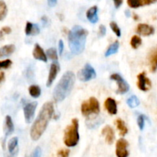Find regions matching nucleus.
Segmentation results:
<instances>
[{
	"label": "nucleus",
	"instance_id": "9d476101",
	"mask_svg": "<svg viewBox=\"0 0 157 157\" xmlns=\"http://www.w3.org/2000/svg\"><path fill=\"white\" fill-rule=\"evenodd\" d=\"M137 78H138L137 86H138V88L140 90H142V91H148L151 88L152 83H151L150 80L146 77L145 72L140 73L137 77Z\"/></svg>",
	"mask_w": 157,
	"mask_h": 157
},
{
	"label": "nucleus",
	"instance_id": "20e7f679",
	"mask_svg": "<svg viewBox=\"0 0 157 157\" xmlns=\"http://www.w3.org/2000/svg\"><path fill=\"white\" fill-rule=\"evenodd\" d=\"M64 144L68 147H74L79 141L78 121L77 119L72 120V123L66 127L64 133Z\"/></svg>",
	"mask_w": 157,
	"mask_h": 157
},
{
	"label": "nucleus",
	"instance_id": "2f4dec72",
	"mask_svg": "<svg viewBox=\"0 0 157 157\" xmlns=\"http://www.w3.org/2000/svg\"><path fill=\"white\" fill-rule=\"evenodd\" d=\"M12 62L11 60L6 59L3 61H0V69H7L11 67Z\"/></svg>",
	"mask_w": 157,
	"mask_h": 157
},
{
	"label": "nucleus",
	"instance_id": "a19ab883",
	"mask_svg": "<svg viewBox=\"0 0 157 157\" xmlns=\"http://www.w3.org/2000/svg\"><path fill=\"white\" fill-rule=\"evenodd\" d=\"M48 4L50 7H54L57 4V0H48Z\"/></svg>",
	"mask_w": 157,
	"mask_h": 157
},
{
	"label": "nucleus",
	"instance_id": "ea45409f",
	"mask_svg": "<svg viewBox=\"0 0 157 157\" xmlns=\"http://www.w3.org/2000/svg\"><path fill=\"white\" fill-rule=\"evenodd\" d=\"M18 149L17 148L14 152H12V153H9V154L7 155L6 157H17L18 156Z\"/></svg>",
	"mask_w": 157,
	"mask_h": 157
},
{
	"label": "nucleus",
	"instance_id": "6ab92c4d",
	"mask_svg": "<svg viewBox=\"0 0 157 157\" xmlns=\"http://www.w3.org/2000/svg\"><path fill=\"white\" fill-rule=\"evenodd\" d=\"M15 50V46L14 44H6L0 48V58H6L12 55Z\"/></svg>",
	"mask_w": 157,
	"mask_h": 157
},
{
	"label": "nucleus",
	"instance_id": "2eb2a0df",
	"mask_svg": "<svg viewBox=\"0 0 157 157\" xmlns=\"http://www.w3.org/2000/svg\"><path fill=\"white\" fill-rule=\"evenodd\" d=\"M86 18L89 20V22L92 24H95L98 21V7L96 6H94L88 9L86 12Z\"/></svg>",
	"mask_w": 157,
	"mask_h": 157
},
{
	"label": "nucleus",
	"instance_id": "6e6552de",
	"mask_svg": "<svg viewBox=\"0 0 157 157\" xmlns=\"http://www.w3.org/2000/svg\"><path fill=\"white\" fill-rule=\"evenodd\" d=\"M37 105H38L37 102H31L25 104L23 107V112H24L25 121L27 124L31 123L33 120Z\"/></svg>",
	"mask_w": 157,
	"mask_h": 157
},
{
	"label": "nucleus",
	"instance_id": "4468645a",
	"mask_svg": "<svg viewBox=\"0 0 157 157\" xmlns=\"http://www.w3.org/2000/svg\"><path fill=\"white\" fill-rule=\"evenodd\" d=\"M102 134L106 138V141L108 144H112L115 140V133L112 128L109 126H106L102 130Z\"/></svg>",
	"mask_w": 157,
	"mask_h": 157
},
{
	"label": "nucleus",
	"instance_id": "cd10ccee",
	"mask_svg": "<svg viewBox=\"0 0 157 157\" xmlns=\"http://www.w3.org/2000/svg\"><path fill=\"white\" fill-rule=\"evenodd\" d=\"M46 55L49 59L52 60V61H56L58 60V55H57V52L54 48H50L46 52Z\"/></svg>",
	"mask_w": 157,
	"mask_h": 157
},
{
	"label": "nucleus",
	"instance_id": "f03ea898",
	"mask_svg": "<svg viewBox=\"0 0 157 157\" xmlns=\"http://www.w3.org/2000/svg\"><path fill=\"white\" fill-rule=\"evenodd\" d=\"M87 35V30L80 25H75L69 32V46L72 54L80 55L84 51Z\"/></svg>",
	"mask_w": 157,
	"mask_h": 157
},
{
	"label": "nucleus",
	"instance_id": "393cba45",
	"mask_svg": "<svg viewBox=\"0 0 157 157\" xmlns=\"http://www.w3.org/2000/svg\"><path fill=\"white\" fill-rule=\"evenodd\" d=\"M8 13V8L3 0H0V21L6 18Z\"/></svg>",
	"mask_w": 157,
	"mask_h": 157
},
{
	"label": "nucleus",
	"instance_id": "aec40b11",
	"mask_svg": "<svg viewBox=\"0 0 157 157\" xmlns=\"http://www.w3.org/2000/svg\"><path fill=\"white\" fill-rule=\"evenodd\" d=\"M150 70L152 72H155L157 70V48L151 52L149 58Z\"/></svg>",
	"mask_w": 157,
	"mask_h": 157
},
{
	"label": "nucleus",
	"instance_id": "a18cd8bd",
	"mask_svg": "<svg viewBox=\"0 0 157 157\" xmlns=\"http://www.w3.org/2000/svg\"><path fill=\"white\" fill-rule=\"evenodd\" d=\"M125 13H126V16H127V17L130 16V12H129V11L126 10V12H125Z\"/></svg>",
	"mask_w": 157,
	"mask_h": 157
},
{
	"label": "nucleus",
	"instance_id": "72a5a7b5",
	"mask_svg": "<svg viewBox=\"0 0 157 157\" xmlns=\"http://www.w3.org/2000/svg\"><path fill=\"white\" fill-rule=\"evenodd\" d=\"M41 156V149L40 147H36V148L34 150L33 153H32L30 157H40Z\"/></svg>",
	"mask_w": 157,
	"mask_h": 157
},
{
	"label": "nucleus",
	"instance_id": "58836bf2",
	"mask_svg": "<svg viewBox=\"0 0 157 157\" xmlns=\"http://www.w3.org/2000/svg\"><path fill=\"white\" fill-rule=\"evenodd\" d=\"M112 1H113L115 9H119L122 6V4H123V0H112Z\"/></svg>",
	"mask_w": 157,
	"mask_h": 157
},
{
	"label": "nucleus",
	"instance_id": "7c9ffc66",
	"mask_svg": "<svg viewBox=\"0 0 157 157\" xmlns=\"http://www.w3.org/2000/svg\"><path fill=\"white\" fill-rule=\"evenodd\" d=\"M145 120H146V117H145L144 115L143 114H140L139 116L138 117V118H137V124H138V127L140 130H143V129H144Z\"/></svg>",
	"mask_w": 157,
	"mask_h": 157
},
{
	"label": "nucleus",
	"instance_id": "9b49d317",
	"mask_svg": "<svg viewBox=\"0 0 157 157\" xmlns=\"http://www.w3.org/2000/svg\"><path fill=\"white\" fill-rule=\"evenodd\" d=\"M60 67L58 63H52L50 66V70H49V77H48L47 82H46V87H50L52 84L53 81H55V78H56L58 72L59 71Z\"/></svg>",
	"mask_w": 157,
	"mask_h": 157
},
{
	"label": "nucleus",
	"instance_id": "5701e85b",
	"mask_svg": "<svg viewBox=\"0 0 157 157\" xmlns=\"http://www.w3.org/2000/svg\"><path fill=\"white\" fill-rule=\"evenodd\" d=\"M18 137H16V136L12 137V139L9 141V143H8V150H9V153H12V152L15 151V150L18 148Z\"/></svg>",
	"mask_w": 157,
	"mask_h": 157
},
{
	"label": "nucleus",
	"instance_id": "7ed1b4c3",
	"mask_svg": "<svg viewBox=\"0 0 157 157\" xmlns=\"http://www.w3.org/2000/svg\"><path fill=\"white\" fill-rule=\"evenodd\" d=\"M75 81V76L73 72L67 71L62 75L52 94L55 102H61L67 98L73 87Z\"/></svg>",
	"mask_w": 157,
	"mask_h": 157
},
{
	"label": "nucleus",
	"instance_id": "39448f33",
	"mask_svg": "<svg viewBox=\"0 0 157 157\" xmlns=\"http://www.w3.org/2000/svg\"><path fill=\"white\" fill-rule=\"evenodd\" d=\"M100 111L99 103L94 97H91L88 101H84L81 106L82 114L88 117L91 114H99Z\"/></svg>",
	"mask_w": 157,
	"mask_h": 157
},
{
	"label": "nucleus",
	"instance_id": "f3484780",
	"mask_svg": "<svg viewBox=\"0 0 157 157\" xmlns=\"http://www.w3.org/2000/svg\"><path fill=\"white\" fill-rule=\"evenodd\" d=\"M25 32H26V35L34 36V35H37L40 33V29L38 25L32 24L30 21H27Z\"/></svg>",
	"mask_w": 157,
	"mask_h": 157
},
{
	"label": "nucleus",
	"instance_id": "a211bd4d",
	"mask_svg": "<svg viewBox=\"0 0 157 157\" xmlns=\"http://www.w3.org/2000/svg\"><path fill=\"white\" fill-rule=\"evenodd\" d=\"M13 131L14 124L13 122H12V119L10 116L7 115L6 117V119H5V134H6L5 138H6L9 135L12 134Z\"/></svg>",
	"mask_w": 157,
	"mask_h": 157
},
{
	"label": "nucleus",
	"instance_id": "79ce46f5",
	"mask_svg": "<svg viewBox=\"0 0 157 157\" xmlns=\"http://www.w3.org/2000/svg\"><path fill=\"white\" fill-rule=\"evenodd\" d=\"M42 21L43 22V24H44V25H46L48 24V18L46 16H42L41 18Z\"/></svg>",
	"mask_w": 157,
	"mask_h": 157
},
{
	"label": "nucleus",
	"instance_id": "ddd939ff",
	"mask_svg": "<svg viewBox=\"0 0 157 157\" xmlns=\"http://www.w3.org/2000/svg\"><path fill=\"white\" fill-rule=\"evenodd\" d=\"M32 55L35 59L38 60V61H42L43 62H47V55L45 53L43 49L40 47L38 44H35V47H34L33 52H32Z\"/></svg>",
	"mask_w": 157,
	"mask_h": 157
},
{
	"label": "nucleus",
	"instance_id": "b1692460",
	"mask_svg": "<svg viewBox=\"0 0 157 157\" xmlns=\"http://www.w3.org/2000/svg\"><path fill=\"white\" fill-rule=\"evenodd\" d=\"M29 93L33 98H38L41 95V89L37 85H31L29 87Z\"/></svg>",
	"mask_w": 157,
	"mask_h": 157
},
{
	"label": "nucleus",
	"instance_id": "c9c22d12",
	"mask_svg": "<svg viewBox=\"0 0 157 157\" xmlns=\"http://www.w3.org/2000/svg\"><path fill=\"white\" fill-rule=\"evenodd\" d=\"M157 2V0H142V5L143 6H149V5L153 4Z\"/></svg>",
	"mask_w": 157,
	"mask_h": 157
},
{
	"label": "nucleus",
	"instance_id": "1a4fd4ad",
	"mask_svg": "<svg viewBox=\"0 0 157 157\" xmlns=\"http://www.w3.org/2000/svg\"><path fill=\"white\" fill-rule=\"evenodd\" d=\"M129 144L125 139H119L116 143V149H115V154L117 157H128L129 151L127 147Z\"/></svg>",
	"mask_w": 157,
	"mask_h": 157
},
{
	"label": "nucleus",
	"instance_id": "412c9836",
	"mask_svg": "<svg viewBox=\"0 0 157 157\" xmlns=\"http://www.w3.org/2000/svg\"><path fill=\"white\" fill-rule=\"evenodd\" d=\"M119 48V43L118 41H115V42H113L112 44H111L110 45H109V47L108 48V49L106 50V53H105V56L109 57V56H111V55L115 54L117 52H118Z\"/></svg>",
	"mask_w": 157,
	"mask_h": 157
},
{
	"label": "nucleus",
	"instance_id": "bb28decb",
	"mask_svg": "<svg viewBox=\"0 0 157 157\" xmlns=\"http://www.w3.org/2000/svg\"><path fill=\"white\" fill-rule=\"evenodd\" d=\"M142 44V39L138 35H133L131 38V41H130V44L132 46V48L134 49H136L141 45Z\"/></svg>",
	"mask_w": 157,
	"mask_h": 157
},
{
	"label": "nucleus",
	"instance_id": "f257e3e1",
	"mask_svg": "<svg viewBox=\"0 0 157 157\" xmlns=\"http://www.w3.org/2000/svg\"><path fill=\"white\" fill-rule=\"evenodd\" d=\"M54 113L53 104L51 102H46L42 107L38 117L32 124L30 130V136L33 141H36L46 131L49 121Z\"/></svg>",
	"mask_w": 157,
	"mask_h": 157
},
{
	"label": "nucleus",
	"instance_id": "0eeeda50",
	"mask_svg": "<svg viewBox=\"0 0 157 157\" xmlns=\"http://www.w3.org/2000/svg\"><path fill=\"white\" fill-rule=\"evenodd\" d=\"M110 79L115 81L118 84V89H117V94H124L127 93L129 90V85L126 80L119 74H112L110 76Z\"/></svg>",
	"mask_w": 157,
	"mask_h": 157
},
{
	"label": "nucleus",
	"instance_id": "37998d69",
	"mask_svg": "<svg viewBox=\"0 0 157 157\" xmlns=\"http://www.w3.org/2000/svg\"><path fill=\"white\" fill-rule=\"evenodd\" d=\"M5 80V74L4 72H0V84Z\"/></svg>",
	"mask_w": 157,
	"mask_h": 157
},
{
	"label": "nucleus",
	"instance_id": "473e14b6",
	"mask_svg": "<svg viewBox=\"0 0 157 157\" xmlns=\"http://www.w3.org/2000/svg\"><path fill=\"white\" fill-rule=\"evenodd\" d=\"M106 34V26L103 25H100L99 28V35L100 37L105 36Z\"/></svg>",
	"mask_w": 157,
	"mask_h": 157
},
{
	"label": "nucleus",
	"instance_id": "a878e982",
	"mask_svg": "<svg viewBox=\"0 0 157 157\" xmlns=\"http://www.w3.org/2000/svg\"><path fill=\"white\" fill-rule=\"evenodd\" d=\"M140 102L139 100L138 99L136 96H131L129 99L127 100V104L130 108H135V107H138L139 105Z\"/></svg>",
	"mask_w": 157,
	"mask_h": 157
},
{
	"label": "nucleus",
	"instance_id": "c03bdc74",
	"mask_svg": "<svg viewBox=\"0 0 157 157\" xmlns=\"http://www.w3.org/2000/svg\"><path fill=\"white\" fill-rule=\"evenodd\" d=\"M4 35H5V34L3 33L2 31L0 30V39H2L3 37H4Z\"/></svg>",
	"mask_w": 157,
	"mask_h": 157
},
{
	"label": "nucleus",
	"instance_id": "e433bc0d",
	"mask_svg": "<svg viewBox=\"0 0 157 157\" xmlns=\"http://www.w3.org/2000/svg\"><path fill=\"white\" fill-rule=\"evenodd\" d=\"M64 50V43L62 40H60L58 41V52H59V55H62Z\"/></svg>",
	"mask_w": 157,
	"mask_h": 157
},
{
	"label": "nucleus",
	"instance_id": "c85d7f7f",
	"mask_svg": "<svg viewBox=\"0 0 157 157\" xmlns=\"http://www.w3.org/2000/svg\"><path fill=\"white\" fill-rule=\"evenodd\" d=\"M127 3L128 6L132 9H137L143 6L142 0H127Z\"/></svg>",
	"mask_w": 157,
	"mask_h": 157
},
{
	"label": "nucleus",
	"instance_id": "f704fd0d",
	"mask_svg": "<svg viewBox=\"0 0 157 157\" xmlns=\"http://www.w3.org/2000/svg\"><path fill=\"white\" fill-rule=\"evenodd\" d=\"M69 154V150H62L58 151V155L61 157H67Z\"/></svg>",
	"mask_w": 157,
	"mask_h": 157
},
{
	"label": "nucleus",
	"instance_id": "c756f323",
	"mask_svg": "<svg viewBox=\"0 0 157 157\" xmlns=\"http://www.w3.org/2000/svg\"><path fill=\"white\" fill-rule=\"evenodd\" d=\"M110 28L112 30V32L115 34L117 37L121 36V30H120L119 27L118 26V25L115 22V21H112L110 23Z\"/></svg>",
	"mask_w": 157,
	"mask_h": 157
},
{
	"label": "nucleus",
	"instance_id": "dca6fc26",
	"mask_svg": "<svg viewBox=\"0 0 157 157\" xmlns=\"http://www.w3.org/2000/svg\"><path fill=\"white\" fill-rule=\"evenodd\" d=\"M105 107L108 113L111 115H115L117 113V104L116 102L112 98H109L105 101Z\"/></svg>",
	"mask_w": 157,
	"mask_h": 157
},
{
	"label": "nucleus",
	"instance_id": "423d86ee",
	"mask_svg": "<svg viewBox=\"0 0 157 157\" xmlns=\"http://www.w3.org/2000/svg\"><path fill=\"white\" fill-rule=\"evenodd\" d=\"M96 77L95 71L89 64H85L84 67L78 72V79L83 82L91 81Z\"/></svg>",
	"mask_w": 157,
	"mask_h": 157
},
{
	"label": "nucleus",
	"instance_id": "f8f14e48",
	"mask_svg": "<svg viewBox=\"0 0 157 157\" xmlns=\"http://www.w3.org/2000/svg\"><path fill=\"white\" fill-rule=\"evenodd\" d=\"M154 28L152 26L149 25L147 24H139L137 26L136 29V32L140 35H143V36H149V35L154 34Z\"/></svg>",
	"mask_w": 157,
	"mask_h": 157
},
{
	"label": "nucleus",
	"instance_id": "4c0bfd02",
	"mask_svg": "<svg viewBox=\"0 0 157 157\" xmlns=\"http://www.w3.org/2000/svg\"><path fill=\"white\" fill-rule=\"evenodd\" d=\"M1 30L2 31V32L5 34V35H9V34H10L11 32H12V29H11V28L8 27V26L3 27Z\"/></svg>",
	"mask_w": 157,
	"mask_h": 157
},
{
	"label": "nucleus",
	"instance_id": "4be33fe9",
	"mask_svg": "<svg viewBox=\"0 0 157 157\" xmlns=\"http://www.w3.org/2000/svg\"><path fill=\"white\" fill-rule=\"evenodd\" d=\"M115 124H116L117 128L119 130V134L123 136H126V133H128V128L126 127L124 121L120 119H118L115 121Z\"/></svg>",
	"mask_w": 157,
	"mask_h": 157
}]
</instances>
